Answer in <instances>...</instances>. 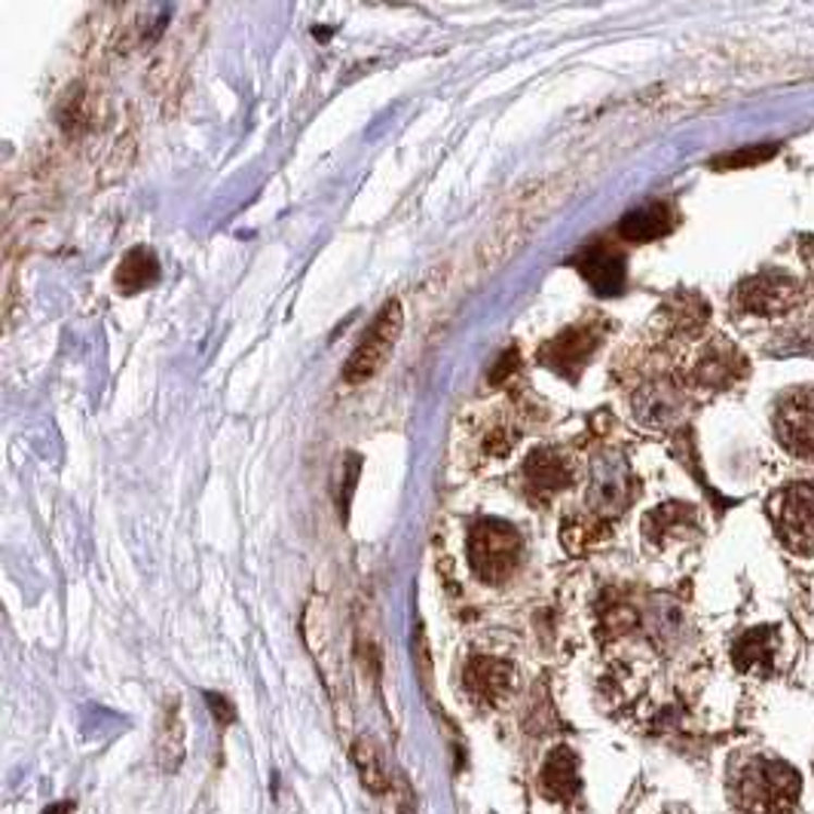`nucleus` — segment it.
I'll use <instances>...</instances> for the list:
<instances>
[{"label": "nucleus", "mask_w": 814, "mask_h": 814, "mask_svg": "<svg viewBox=\"0 0 814 814\" xmlns=\"http://www.w3.org/2000/svg\"><path fill=\"white\" fill-rule=\"evenodd\" d=\"M802 778L781 760L753 756L732 768L729 797L741 814H793L799 802Z\"/></svg>", "instance_id": "obj_1"}, {"label": "nucleus", "mask_w": 814, "mask_h": 814, "mask_svg": "<svg viewBox=\"0 0 814 814\" xmlns=\"http://www.w3.org/2000/svg\"><path fill=\"white\" fill-rule=\"evenodd\" d=\"M469 567L488 585H503L521 567L523 539L508 521L484 518L469 533Z\"/></svg>", "instance_id": "obj_2"}, {"label": "nucleus", "mask_w": 814, "mask_h": 814, "mask_svg": "<svg viewBox=\"0 0 814 814\" xmlns=\"http://www.w3.org/2000/svg\"><path fill=\"white\" fill-rule=\"evenodd\" d=\"M402 325H405L402 304H398V300H390V304L380 310L371 331L361 337V343L356 346V353L349 356L346 368H343V380H346L349 386H359L365 380H371V377L386 365V359L392 356V349H395V341H398V334H402Z\"/></svg>", "instance_id": "obj_3"}, {"label": "nucleus", "mask_w": 814, "mask_h": 814, "mask_svg": "<svg viewBox=\"0 0 814 814\" xmlns=\"http://www.w3.org/2000/svg\"><path fill=\"white\" fill-rule=\"evenodd\" d=\"M768 515L790 552L814 554V484H790L775 493Z\"/></svg>", "instance_id": "obj_4"}, {"label": "nucleus", "mask_w": 814, "mask_h": 814, "mask_svg": "<svg viewBox=\"0 0 814 814\" xmlns=\"http://www.w3.org/2000/svg\"><path fill=\"white\" fill-rule=\"evenodd\" d=\"M799 300H802V285L781 270H766V273L744 279L732 294V304L738 310L748 316H766V319H778L797 310Z\"/></svg>", "instance_id": "obj_5"}, {"label": "nucleus", "mask_w": 814, "mask_h": 814, "mask_svg": "<svg viewBox=\"0 0 814 814\" xmlns=\"http://www.w3.org/2000/svg\"><path fill=\"white\" fill-rule=\"evenodd\" d=\"M775 435L793 456H814V390H793L775 407Z\"/></svg>", "instance_id": "obj_6"}, {"label": "nucleus", "mask_w": 814, "mask_h": 814, "mask_svg": "<svg viewBox=\"0 0 814 814\" xmlns=\"http://www.w3.org/2000/svg\"><path fill=\"white\" fill-rule=\"evenodd\" d=\"M597 343H601V334H597L594 325H588V322L570 325L567 331H560L554 341L545 343L542 365H548L554 374L576 380L579 371L585 368V361L591 359V353L597 349Z\"/></svg>", "instance_id": "obj_7"}, {"label": "nucleus", "mask_w": 814, "mask_h": 814, "mask_svg": "<svg viewBox=\"0 0 814 814\" xmlns=\"http://www.w3.org/2000/svg\"><path fill=\"white\" fill-rule=\"evenodd\" d=\"M570 484V462L557 454L554 447H539V451L527 456V462H523V488H527V493L533 499L545 503V499H552L557 493H564Z\"/></svg>", "instance_id": "obj_8"}, {"label": "nucleus", "mask_w": 814, "mask_h": 814, "mask_svg": "<svg viewBox=\"0 0 814 814\" xmlns=\"http://www.w3.org/2000/svg\"><path fill=\"white\" fill-rule=\"evenodd\" d=\"M744 371H748L744 356L723 337H717L692 365V383H699L704 390H723V386L735 383Z\"/></svg>", "instance_id": "obj_9"}, {"label": "nucleus", "mask_w": 814, "mask_h": 814, "mask_svg": "<svg viewBox=\"0 0 814 814\" xmlns=\"http://www.w3.org/2000/svg\"><path fill=\"white\" fill-rule=\"evenodd\" d=\"M462 683L469 689V695L484 704L499 701L515 683V670L503 658H490V655H474L462 670Z\"/></svg>", "instance_id": "obj_10"}, {"label": "nucleus", "mask_w": 814, "mask_h": 814, "mask_svg": "<svg viewBox=\"0 0 814 814\" xmlns=\"http://www.w3.org/2000/svg\"><path fill=\"white\" fill-rule=\"evenodd\" d=\"M579 273L601 297H616L625 288V261L609 248H588L579 258Z\"/></svg>", "instance_id": "obj_11"}, {"label": "nucleus", "mask_w": 814, "mask_h": 814, "mask_svg": "<svg viewBox=\"0 0 814 814\" xmlns=\"http://www.w3.org/2000/svg\"><path fill=\"white\" fill-rule=\"evenodd\" d=\"M579 760L570 748H554L542 766V793L554 802H570L579 797Z\"/></svg>", "instance_id": "obj_12"}, {"label": "nucleus", "mask_w": 814, "mask_h": 814, "mask_svg": "<svg viewBox=\"0 0 814 814\" xmlns=\"http://www.w3.org/2000/svg\"><path fill=\"white\" fill-rule=\"evenodd\" d=\"M683 410V398L670 383H650L634 395V414L646 425H670Z\"/></svg>", "instance_id": "obj_13"}, {"label": "nucleus", "mask_w": 814, "mask_h": 814, "mask_svg": "<svg viewBox=\"0 0 814 814\" xmlns=\"http://www.w3.org/2000/svg\"><path fill=\"white\" fill-rule=\"evenodd\" d=\"M157 279H160L157 255L150 248H145V245H138V248L126 251V258L120 261L114 282L123 294H138L147 292L150 285H157Z\"/></svg>", "instance_id": "obj_14"}, {"label": "nucleus", "mask_w": 814, "mask_h": 814, "mask_svg": "<svg viewBox=\"0 0 814 814\" xmlns=\"http://www.w3.org/2000/svg\"><path fill=\"white\" fill-rule=\"evenodd\" d=\"M695 523V508L680 503H668L652 508L643 521V533L652 539V542H668V539H683L689 536Z\"/></svg>", "instance_id": "obj_15"}, {"label": "nucleus", "mask_w": 814, "mask_h": 814, "mask_svg": "<svg viewBox=\"0 0 814 814\" xmlns=\"http://www.w3.org/2000/svg\"><path fill=\"white\" fill-rule=\"evenodd\" d=\"M775 628H753L735 643V665L741 670H768L775 662Z\"/></svg>", "instance_id": "obj_16"}, {"label": "nucleus", "mask_w": 814, "mask_h": 814, "mask_svg": "<svg viewBox=\"0 0 814 814\" xmlns=\"http://www.w3.org/2000/svg\"><path fill=\"white\" fill-rule=\"evenodd\" d=\"M619 233L628 243H652L670 233V212L665 206H643L637 212L625 214Z\"/></svg>", "instance_id": "obj_17"}, {"label": "nucleus", "mask_w": 814, "mask_h": 814, "mask_svg": "<svg viewBox=\"0 0 814 814\" xmlns=\"http://www.w3.org/2000/svg\"><path fill=\"white\" fill-rule=\"evenodd\" d=\"M628 478H625V469L616 466V462H601L594 469V478H591V503L597 511H616L619 505H625L628 499Z\"/></svg>", "instance_id": "obj_18"}, {"label": "nucleus", "mask_w": 814, "mask_h": 814, "mask_svg": "<svg viewBox=\"0 0 814 814\" xmlns=\"http://www.w3.org/2000/svg\"><path fill=\"white\" fill-rule=\"evenodd\" d=\"M707 304L699 294H677L670 297L668 307L662 310V319L668 322L674 334H699L707 322Z\"/></svg>", "instance_id": "obj_19"}, {"label": "nucleus", "mask_w": 814, "mask_h": 814, "mask_svg": "<svg viewBox=\"0 0 814 814\" xmlns=\"http://www.w3.org/2000/svg\"><path fill=\"white\" fill-rule=\"evenodd\" d=\"M353 763H356V772H359L361 787L374 797H383L390 790V775H386V766H383V756L377 744L365 735L353 744Z\"/></svg>", "instance_id": "obj_20"}, {"label": "nucleus", "mask_w": 814, "mask_h": 814, "mask_svg": "<svg viewBox=\"0 0 814 814\" xmlns=\"http://www.w3.org/2000/svg\"><path fill=\"white\" fill-rule=\"evenodd\" d=\"M184 760V723H181L178 707L163 711L160 732H157V763L163 772H175Z\"/></svg>", "instance_id": "obj_21"}, {"label": "nucleus", "mask_w": 814, "mask_h": 814, "mask_svg": "<svg viewBox=\"0 0 814 814\" xmlns=\"http://www.w3.org/2000/svg\"><path fill=\"white\" fill-rule=\"evenodd\" d=\"M778 153V147L768 145V147H748V150H735V153H726V157H717L714 165L717 169H748V165L756 163H766Z\"/></svg>", "instance_id": "obj_22"}, {"label": "nucleus", "mask_w": 814, "mask_h": 814, "mask_svg": "<svg viewBox=\"0 0 814 814\" xmlns=\"http://www.w3.org/2000/svg\"><path fill=\"white\" fill-rule=\"evenodd\" d=\"M515 371H518V353H515V349H508L503 359L496 361V368L490 371V383H493V386H499V383H505V377L515 374Z\"/></svg>", "instance_id": "obj_23"}, {"label": "nucleus", "mask_w": 814, "mask_h": 814, "mask_svg": "<svg viewBox=\"0 0 814 814\" xmlns=\"http://www.w3.org/2000/svg\"><path fill=\"white\" fill-rule=\"evenodd\" d=\"M206 701L212 704L214 717H221V723H230V719H233V707H230L224 695H212V692H209V695H206Z\"/></svg>", "instance_id": "obj_24"}, {"label": "nucleus", "mask_w": 814, "mask_h": 814, "mask_svg": "<svg viewBox=\"0 0 814 814\" xmlns=\"http://www.w3.org/2000/svg\"><path fill=\"white\" fill-rule=\"evenodd\" d=\"M44 814H74V802H52L44 809Z\"/></svg>", "instance_id": "obj_25"}, {"label": "nucleus", "mask_w": 814, "mask_h": 814, "mask_svg": "<svg viewBox=\"0 0 814 814\" xmlns=\"http://www.w3.org/2000/svg\"><path fill=\"white\" fill-rule=\"evenodd\" d=\"M665 814H689V812H686V809H670V812H665Z\"/></svg>", "instance_id": "obj_26"}]
</instances>
